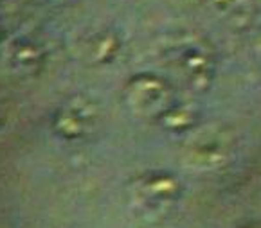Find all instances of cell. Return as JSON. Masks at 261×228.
I'll list each match as a JSON object with an SVG mask.
<instances>
[{"mask_svg": "<svg viewBox=\"0 0 261 228\" xmlns=\"http://www.w3.org/2000/svg\"><path fill=\"white\" fill-rule=\"evenodd\" d=\"M254 40H256V45L261 49V22L257 23L256 31H254Z\"/></svg>", "mask_w": 261, "mask_h": 228, "instance_id": "2", "label": "cell"}, {"mask_svg": "<svg viewBox=\"0 0 261 228\" xmlns=\"http://www.w3.org/2000/svg\"><path fill=\"white\" fill-rule=\"evenodd\" d=\"M211 4L216 8V11L230 13V11H236L242 6H247L249 0H211Z\"/></svg>", "mask_w": 261, "mask_h": 228, "instance_id": "1", "label": "cell"}]
</instances>
